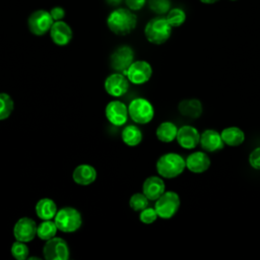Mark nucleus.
<instances>
[{"label": "nucleus", "mask_w": 260, "mask_h": 260, "mask_svg": "<svg viewBox=\"0 0 260 260\" xmlns=\"http://www.w3.org/2000/svg\"><path fill=\"white\" fill-rule=\"evenodd\" d=\"M158 215L154 209V207H146L144 209H142L139 213V219L141 222L145 223V224H150L152 222H154L157 219Z\"/></svg>", "instance_id": "7c9ffc66"}, {"label": "nucleus", "mask_w": 260, "mask_h": 260, "mask_svg": "<svg viewBox=\"0 0 260 260\" xmlns=\"http://www.w3.org/2000/svg\"><path fill=\"white\" fill-rule=\"evenodd\" d=\"M199 145L206 152L219 151L224 147L220 133L214 129H205L200 133Z\"/></svg>", "instance_id": "dca6fc26"}, {"label": "nucleus", "mask_w": 260, "mask_h": 260, "mask_svg": "<svg viewBox=\"0 0 260 260\" xmlns=\"http://www.w3.org/2000/svg\"><path fill=\"white\" fill-rule=\"evenodd\" d=\"M186 169L193 174H202L206 172L210 165L211 160L206 151H194L191 152L186 158Z\"/></svg>", "instance_id": "2eb2a0df"}, {"label": "nucleus", "mask_w": 260, "mask_h": 260, "mask_svg": "<svg viewBox=\"0 0 260 260\" xmlns=\"http://www.w3.org/2000/svg\"><path fill=\"white\" fill-rule=\"evenodd\" d=\"M134 61V52L129 46H121L117 48L110 58L111 67L120 73H125Z\"/></svg>", "instance_id": "9d476101"}, {"label": "nucleus", "mask_w": 260, "mask_h": 260, "mask_svg": "<svg viewBox=\"0 0 260 260\" xmlns=\"http://www.w3.org/2000/svg\"><path fill=\"white\" fill-rule=\"evenodd\" d=\"M147 3L149 9L158 15L167 14L171 9L170 0H147Z\"/></svg>", "instance_id": "c756f323"}, {"label": "nucleus", "mask_w": 260, "mask_h": 260, "mask_svg": "<svg viewBox=\"0 0 260 260\" xmlns=\"http://www.w3.org/2000/svg\"><path fill=\"white\" fill-rule=\"evenodd\" d=\"M58 228L54 221V219L43 220L37 228V237H39L43 241H48L54 238L57 234Z\"/></svg>", "instance_id": "393cba45"}, {"label": "nucleus", "mask_w": 260, "mask_h": 260, "mask_svg": "<svg viewBox=\"0 0 260 260\" xmlns=\"http://www.w3.org/2000/svg\"><path fill=\"white\" fill-rule=\"evenodd\" d=\"M181 199L175 191H165L154 203V209L158 217L162 219L172 218L179 210Z\"/></svg>", "instance_id": "39448f33"}, {"label": "nucleus", "mask_w": 260, "mask_h": 260, "mask_svg": "<svg viewBox=\"0 0 260 260\" xmlns=\"http://www.w3.org/2000/svg\"><path fill=\"white\" fill-rule=\"evenodd\" d=\"M130 118L137 124H147L154 117L152 104L144 98H137L130 102L128 106Z\"/></svg>", "instance_id": "423d86ee"}, {"label": "nucleus", "mask_w": 260, "mask_h": 260, "mask_svg": "<svg viewBox=\"0 0 260 260\" xmlns=\"http://www.w3.org/2000/svg\"><path fill=\"white\" fill-rule=\"evenodd\" d=\"M231 1H237V0H231Z\"/></svg>", "instance_id": "e433bc0d"}, {"label": "nucleus", "mask_w": 260, "mask_h": 260, "mask_svg": "<svg viewBox=\"0 0 260 260\" xmlns=\"http://www.w3.org/2000/svg\"><path fill=\"white\" fill-rule=\"evenodd\" d=\"M178 129L179 128L175 123L171 121H165L157 126L155 130V136L159 141L164 143H170L176 139Z\"/></svg>", "instance_id": "5701e85b"}, {"label": "nucleus", "mask_w": 260, "mask_h": 260, "mask_svg": "<svg viewBox=\"0 0 260 260\" xmlns=\"http://www.w3.org/2000/svg\"><path fill=\"white\" fill-rule=\"evenodd\" d=\"M165 191L166 184L160 176H150L142 184V192L150 201H155Z\"/></svg>", "instance_id": "a211bd4d"}, {"label": "nucleus", "mask_w": 260, "mask_h": 260, "mask_svg": "<svg viewBox=\"0 0 260 260\" xmlns=\"http://www.w3.org/2000/svg\"><path fill=\"white\" fill-rule=\"evenodd\" d=\"M125 3L130 10L136 11L140 10L145 5L146 0H125Z\"/></svg>", "instance_id": "473e14b6"}, {"label": "nucleus", "mask_w": 260, "mask_h": 260, "mask_svg": "<svg viewBox=\"0 0 260 260\" xmlns=\"http://www.w3.org/2000/svg\"><path fill=\"white\" fill-rule=\"evenodd\" d=\"M199 1L201 3H203V4H214V3H216L219 0H199Z\"/></svg>", "instance_id": "c9c22d12"}, {"label": "nucleus", "mask_w": 260, "mask_h": 260, "mask_svg": "<svg viewBox=\"0 0 260 260\" xmlns=\"http://www.w3.org/2000/svg\"><path fill=\"white\" fill-rule=\"evenodd\" d=\"M73 181L80 186H87L93 183L96 179L95 169L87 164L77 166L72 173Z\"/></svg>", "instance_id": "6ab92c4d"}, {"label": "nucleus", "mask_w": 260, "mask_h": 260, "mask_svg": "<svg viewBox=\"0 0 260 260\" xmlns=\"http://www.w3.org/2000/svg\"><path fill=\"white\" fill-rule=\"evenodd\" d=\"M166 18L172 27H179L185 22L186 13L181 8H171L170 11L167 13Z\"/></svg>", "instance_id": "bb28decb"}, {"label": "nucleus", "mask_w": 260, "mask_h": 260, "mask_svg": "<svg viewBox=\"0 0 260 260\" xmlns=\"http://www.w3.org/2000/svg\"><path fill=\"white\" fill-rule=\"evenodd\" d=\"M50 14H51L52 18L54 19V21L62 20L65 16V10L60 6H56L50 10Z\"/></svg>", "instance_id": "72a5a7b5"}, {"label": "nucleus", "mask_w": 260, "mask_h": 260, "mask_svg": "<svg viewBox=\"0 0 260 260\" xmlns=\"http://www.w3.org/2000/svg\"><path fill=\"white\" fill-rule=\"evenodd\" d=\"M14 109L12 98L6 92H0V121L7 119Z\"/></svg>", "instance_id": "a878e982"}, {"label": "nucleus", "mask_w": 260, "mask_h": 260, "mask_svg": "<svg viewBox=\"0 0 260 260\" xmlns=\"http://www.w3.org/2000/svg\"><path fill=\"white\" fill-rule=\"evenodd\" d=\"M105 89L108 94L114 98L124 95L129 88V80L125 74L116 72L110 74L105 80Z\"/></svg>", "instance_id": "f8f14e48"}, {"label": "nucleus", "mask_w": 260, "mask_h": 260, "mask_svg": "<svg viewBox=\"0 0 260 260\" xmlns=\"http://www.w3.org/2000/svg\"><path fill=\"white\" fill-rule=\"evenodd\" d=\"M108 121L115 126H122L128 120V107L121 101H111L105 109Z\"/></svg>", "instance_id": "ddd939ff"}, {"label": "nucleus", "mask_w": 260, "mask_h": 260, "mask_svg": "<svg viewBox=\"0 0 260 260\" xmlns=\"http://www.w3.org/2000/svg\"><path fill=\"white\" fill-rule=\"evenodd\" d=\"M37 223L30 217H20L13 226V236L15 240L28 243L37 236Z\"/></svg>", "instance_id": "9b49d317"}, {"label": "nucleus", "mask_w": 260, "mask_h": 260, "mask_svg": "<svg viewBox=\"0 0 260 260\" xmlns=\"http://www.w3.org/2000/svg\"><path fill=\"white\" fill-rule=\"evenodd\" d=\"M123 142L128 146H137L142 141V132L136 125H127L121 133Z\"/></svg>", "instance_id": "b1692460"}, {"label": "nucleus", "mask_w": 260, "mask_h": 260, "mask_svg": "<svg viewBox=\"0 0 260 260\" xmlns=\"http://www.w3.org/2000/svg\"><path fill=\"white\" fill-rule=\"evenodd\" d=\"M220 135L224 145H228L231 147L240 146L246 139L245 132L240 127H237V126H229L223 128L220 131Z\"/></svg>", "instance_id": "412c9836"}, {"label": "nucleus", "mask_w": 260, "mask_h": 260, "mask_svg": "<svg viewBox=\"0 0 260 260\" xmlns=\"http://www.w3.org/2000/svg\"><path fill=\"white\" fill-rule=\"evenodd\" d=\"M137 24V16L132 10L127 8H117L112 11L107 18L109 29L118 36L130 34Z\"/></svg>", "instance_id": "f257e3e1"}, {"label": "nucleus", "mask_w": 260, "mask_h": 260, "mask_svg": "<svg viewBox=\"0 0 260 260\" xmlns=\"http://www.w3.org/2000/svg\"><path fill=\"white\" fill-rule=\"evenodd\" d=\"M178 110L186 118L197 119L203 112V106L198 99H185L179 103Z\"/></svg>", "instance_id": "aec40b11"}, {"label": "nucleus", "mask_w": 260, "mask_h": 260, "mask_svg": "<svg viewBox=\"0 0 260 260\" xmlns=\"http://www.w3.org/2000/svg\"><path fill=\"white\" fill-rule=\"evenodd\" d=\"M50 37L57 46H66L70 43L73 37L71 27L63 20L54 21L50 28Z\"/></svg>", "instance_id": "f3484780"}, {"label": "nucleus", "mask_w": 260, "mask_h": 260, "mask_svg": "<svg viewBox=\"0 0 260 260\" xmlns=\"http://www.w3.org/2000/svg\"><path fill=\"white\" fill-rule=\"evenodd\" d=\"M155 169L161 178L174 179L179 177L186 169L185 158L177 152L161 154L155 164Z\"/></svg>", "instance_id": "f03ea898"}, {"label": "nucleus", "mask_w": 260, "mask_h": 260, "mask_svg": "<svg viewBox=\"0 0 260 260\" xmlns=\"http://www.w3.org/2000/svg\"><path fill=\"white\" fill-rule=\"evenodd\" d=\"M176 140L184 149H193L199 144L200 133L192 125H183L178 129Z\"/></svg>", "instance_id": "4468645a"}, {"label": "nucleus", "mask_w": 260, "mask_h": 260, "mask_svg": "<svg viewBox=\"0 0 260 260\" xmlns=\"http://www.w3.org/2000/svg\"><path fill=\"white\" fill-rule=\"evenodd\" d=\"M106 2L111 6H118L121 4L122 0H106Z\"/></svg>", "instance_id": "f704fd0d"}, {"label": "nucleus", "mask_w": 260, "mask_h": 260, "mask_svg": "<svg viewBox=\"0 0 260 260\" xmlns=\"http://www.w3.org/2000/svg\"><path fill=\"white\" fill-rule=\"evenodd\" d=\"M172 26L164 16H157L150 19L145 27L144 35L146 40L154 45L166 43L172 35Z\"/></svg>", "instance_id": "7ed1b4c3"}, {"label": "nucleus", "mask_w": 260, "mask_h": 260, "mask_svg": "<svg viewBox=\"0 0 260 260\" xmlns=\"http://www.w3.org/2000/svg\"><path fill=\"white\" fill-rule=\"evenodd\" d=\"M149 199L142 193H134L129 199V205L134 211H141L148 206Z\"/></svg>", "instance_id": "c85d7f7f"}, {"label": "nucleus", "mask_w": 260, "mask_h": 260, "mask_svg": "<svg viewBox=\"0 0 260 260\" xmlns=\"http://www.w3.org/2000/svg\"><path fill=\"white\" fill-rule=\"evenodd\" d=\"M11 255L16 259V260H24L28 258L29 255V249L27 245L24 242L21 241H15L12 246H11Z\"/></svg>", "instance_id": "cd10ccee"}, {"label": "nucleus", "mask_w": 260, "mask_h": 260, "mask_svg": "<svg viewBox=\"0 0 260 260\" xmlns=\"http://www.w3.org/2000/svg\"><path fill=\"white\" fill-rule=\"evenodd\" d=\"M53 23L54 19L52 18L50 11L44 9L34 11L27 18L28 29L35 36H44L47 34L50 31Z\"/></svg>", "instance_id": "0eeeda50"}, {"label": "nucleus", "mask_w": 260, "mask_h": 260, "mask_svg": "<svg viewBox=\"0 0 260 260\" xmlns=\"http://www.w3.org/2000/svg\"><path fill=\"white\" fill-rule=\"evenodd\" d=\"M124 74L129 82L140 85L146 83L150 79L152 75V67L147 61L137 60L133 61Z\"/></svg>", "instance_id": "1a4fd4ad"}, {"label": "nucleus", "mask_w": 260, "mask_h": 260, "mask_svg": "<svg viewBox=\"0 0 260 260\" xmlns=\"http://www.w3.org/2000/svg\"><path fill=\"white\" fill-rule=\"evenodd\" d=\"M43 254L47 260H67L70 256V251L64 239L54 237L46 241Z\"/></svg>", "instance_id": "6e6552de"}, {"label": "nucleus", "mask_w": 260, "mask_h": 260, "mask_svg": "<svg viewBox=\"0 0 260 260\" xmlns=\"http://www.w3.org/2000/svg\"><path fill=\"white\" fill-rule=\"evenodd\" d=\"M58 231L63 233H74L82 224L80 212L71 206H65L59 209L54 217Z\"/></svg>", "instance_id": "20e7f679"}, {"label": "nucleus", "mask_w": 260, "mask_h": 260, "mask_svg": "<svg viewBox=\"0 0 260 260\" xmlns=\"http://www.w3.org/2000/svg\"><path fill=\"white\" fill-rule=\"evenodd\" d=\"M35 211L40 219L48 220L54 219L58 209L54 200L50 198H42L37 202L35 206Z\"/></svg>", "instance_id": "4be33fe9"}, {"label": "nucleus", "mask_w": 260, "mask_h": 260, "mask_svg": "<svg viewBox=\"0 0 260 260\" xmlns=\"http://www.w3.org/2000/svg\"><path fill=\"white\" fill-rule=\"evenodd\" d=\"M248 162L254 170L260 171V146L255 147L248 156Z\"/></svg>", "instance_id": "2f4dec72"}]
</instances>
